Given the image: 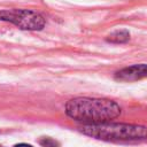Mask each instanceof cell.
<instances>
[{"label": "cell", "instance_id": "1", "mask_svg": "<svg viewBox=\"0 0 147 147\" xmlns=\"http://www.w3.org/2000/svg\"><path fill=\"white\" fill-rule=\"evenodd\" d=\"M65 114L70 118L98 124L110 122L121 114V107L113 100L98 98H74L65 103Z\"/></svg>", "mask_w": 147, "mask_h": 147}, {"label": "cell", "instance_id": "2", "mask_svg": "<svg viewBox=\"0 0 147 147\" xmlns=\"http://www.w3.org/2000/svg\"><path fill=\"white\" fill-rule=\"evenodd\" d=\"M80 132L88 137L114 142H132L147 139V126L129 123H98L80 126Z\"/></svg>", "mask_w": 147, "mask_h": 147}, {"label": "cell", "instance_id": "3", "mask_svg": "<svg viewBox=\"0 0 147 147\" xmlns=\"http://www.w3.org/2000/svg\"><path fill=\"white\" fill-rule=\"evenodd\" d=\"M0 21L15 24L22 30H41L45 26V18L37 11L28 9H9L0 11Z\"/></svg>", "mask_w": 147, "mask_h": 147}, {"label": "cell", "instance_id": "4", "mask_svg": "<svg viewBox=\"0 0 147 147\" xmlns=\"http://www.w3.org/2000/svg\"><path fill=\"white\" fill-rule=\"evenodd\" d=\"M147 77V64H133L118 70L115 79L121 82H134Z\"/></svg>", "mask_w": 147, "mask_h": 147}, {"label": "cell", "instance_id": "5", "mask_svg": "<svg viewBox=\"0 0 147 147\" xmlns=\"http://www.w3.org/2000/svg\"><path fill=\"white\" fill-rule=\"evenodd\" d=\"M106 39H107V41H110V42L123 44L130 39V33L126 30H117V31H114L113 33H110Z\"/></svg>", "mask_w": 147, "mask_h": 147}, {"label": "cell", "instance_id": "6", "mask_svg": "<svg viewBox=\"0 0 147 147\" xmlns=\"http://www.w3.org/2000/svg\"><path fill=\"white\" fill-rule=\"evenodd\" d=\"M39 144L41 147H60V144L53 139V138H49V137H45V138H41L39 140Z\"/></svg>", "mask_w": 147, "mask_h": 147}, {"label": "cell", "instance_id": "7", "mask_svg": "<svg viewBox=\"0 0 147 147\" xmlns=\"http://www.w3.org/2000/svg\"><path fill=\"white\" fill-rule=\"evenodd\" d=\"M14 147H32V146L29 145V144H24V142H22V144H17V145H15Z\"/></svg>", "mask_w": 147, "mask_h": 147}]
</instances>
